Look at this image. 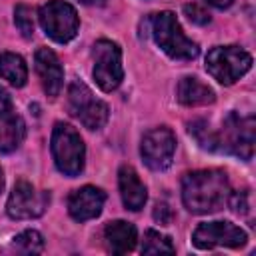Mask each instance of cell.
Masks as SVG:
<instances>
[{"instance_id": "obj_1", "label": "cell", "mask_w": 256, "mask_h": 256, "mask_svg": "<svg viewBox=\"0 0 256 256\" xmlns=\"http://www.w3.org/2000/svg\"><path fill=\"white\" fill-rule=\"evenodd\" d=\"M230 198V182L222 170H196L182 178V202L194 214H212Z\"/></svg>"}, {"instance_id": "obj_2", "label": "cell", "mask_w": 256, "mask_h": 256, "mask_svg": "<svg viewBox=\"0 0 256 256\" xmlns=\"http://www.w3.org/2000/svg\"><path fill=\"white\" fill-rule=\"evenodd\" d=\"M150 32L154 42L172 60H194L200 54L196 42L186 38L176 16L172 12H158L150 16Z\"/></svg>"}, {"instance_id": "obj_3", "label": "cell", "mask_w": 256, "mask_h": 256, "mask_svg": "<svg viewBox=\"0 0 256 256\" xmlns=\"http://www.w3.org/2000/svg\"><path fill=\"white\" fill-rule=\"evenodd\" d=\"M52 156L56 162V168L64 176H78L84 170V158H86V148L84 140L72 128L70 124L58 122L52 132Z\"/></svg>"}, {"instance_id": "obj_4", "label": "cell", "mask_w": 256, "mask_h": 256, "mask_svg": "<svg viewBox=\"0 0 256 256\" xmlns=\"http://www.w3.org/2000/svg\"><path fill=\"white\" fill-rule=\"evenodd\" d=\"M254 116H240L230 112L222 122V132L216 134V150H224L242 160L254 156Z\"/></svg>"}, {"instance_id": "obj_5", "label": "cell", "mask_w": 256, "mask_h": 256, "mask_svg": "<svg viewBox=\"0 0 256 256\" xmlns=\"http://www.w3.org/2000/svg\"><path fill=\"white\" fill-rule=\"evenodd\" d=\"M252 68V56L238 46H216L206 56L208 74L224 84L232 86Z\"/></svg>"}, {"instance_id": "obj_6", "label": "cell", "mask_w": 256, "mask_h": 256, "mask_svg": "<svg viewBox=\"0 0 256 256\" xmlns=\"http://www.w3.org/2000/svg\"><path fill=\"white\" fill-rule=\"evenodd\" d=\"M38 18H40L42 30L58 44L70 42L80 28V20L74 6L64 0H48L40 8Z\"/></svg>"}, {"instance_id": "obj_7", "label": "cell", "mask_w": 256, "mask_h": 256, "mask_svg": "<svg viewBox=\"0 0 256 256\" xmlns=\"http://www.w3.org/2000/svg\"><path fill=\"white\" fill-rule=\"evenodd\" d=\"M68 108L70 114L76 116L88 130H100L110 116L106 102L98 100L92 90L80 80H74L68 88Z\"/></svg>"}, {"instance_id": "obj_8", "label": "cell", "mask_w": 256, "mask_h": 256, "mask_svg": "<svg viewBox=\"0 0 256 256\" xmlns=\"http://www.w3.org/2000/svg\"><path fill=\"white\" fill-rule=\"evenodd\" d=\"M94 80L104 92L116 90L124 80L122 50L112 40H98L94 44Z\"/></svg>"}, {"instance_id": "obj_9", "label": "cell", "mask_w": 256, "mask_h": 256, "mask_svg": "<svg viewBox=\"0 0 256 256\" xmlns=\"http://www.w3.org/2000/svg\"><path fill=\"white\" fill-rule=\"evenodd\" d=\"M48 204H50V192L36 190L30 182L20 180V182H16V186L8 198L6 210H8V216L14 220H30V218L42 216L46 212Z\"/></svg>"}, {"instance_id": "obj_10", "label": "cell", "mask_w": 256, "mask_h": 256, "mask_svg": "<svg viewBox=\"0 0 256 256\" xmlns=\"http://www.w3.org/2000/svg\"><path fill=\"white\" fill-rule=\"evenodd\" d=\"M192 242L200 250H210L216 246L240 248L248 242V234L232 222H202L194 230Z\"/></svg>"}, {"instance_id": "obj_11", "label": "cell", "mask_w": 256, "mask_h": 256, "mask_svg": "<svg viewBox=\"0 0 256 256\" xmlns=\"http://www.w3.org/2000/svg\"><path fill=\"white\" fill-rule=\"evenodd\" d=\"M142 158L150 170L162 172L172 164L174 152H176V136L170 128H154L144 134L142 146H140Z\"/></svg>"}, {"instance_id": "obj_12", "label": "cell", "mask_w": 256, "mask_h": 256, "mask_svg": "<svg viewBox=\"0 0 256 256\" xmlns=\"http://www.w3.org/2000/svg\"><path fill=\"white\" fill-rule=\"evenodd\" d=\"M106 202V194L96 186H84L70 194L68 198V212L76 222H86L98 218L102 214Z\"/></svg>"}, {"instance_id": "obj_13", "label": "cell", "mask_w": 256, "mask_h": 256, "mask_svg": "<svg viewBox=\"0 0 256 256\" xmlns=\"http://www.w3.org/2000/svg\"><path fill=\"white\" fill-rule=\"evenodd\" d=\"M34 64H36V72H38V78L42 82L44 92L48 96L56 98L64 86V70H62L58 56L50 48H40L36 52Z\"/></svg>"}, {"instance_id": "obj_14", "label": "cell", "mask_w": 256, "mask_h": 256, "mask_svg": "<svg viewBox=\"0 0 256 256\" xmlns=\"http://www.w3.org/2000/svg\"><path fill=\"white\" fill-rule=\"evenodd\" d=\"M118 184H120V196H122L124 206L132 212L142 210L146 200H148V192H146V186L142 184L140 176L136 174V170L132 166H122L120 168Z\"/></svg>"}, {"instance_id": "obj_15", "label": "cell", "mask_w": 256, "mask_h": 256, "mask_svg": "<svg viewBox=\"0 0 256 256\" xmlns=\"http://www.w3.org/2000/svg\"><path fill=\"white\" fill-rule=\"evenodd\" d=\"M104 240H106L110 252L126 254V252H132L136 248L138 232H136L134 224L124 222V220H116L104 228Z\"/></svg>"}, {"instance_id": "obj_16", "label": "cell", "mask_w": 256, "mask_h": 256, "mask_svg": "<svg viewBox=\"0 0 256 256\" xmlns=\"http://www.w3.org/2000/svg\"><path fill=\"white\" fill-rule=\"evenodd\" d=\"M176 94H178V102L184 106H208L216 100L214 90L202 80H198L196 76L182 78Z\"/></svg>"}, {"instance_id": "obj_17", "label": "cell", "mask_w": 256, "mask_h": 256, "mask_svg": "<svg viewBox=\"0 0 256 256\" xmlns=\"http://www.w3.org/2000/svg\"><path fill=\"white\" fill-rule=\"evenodd\" d=\"M26 136V124L20 116L8 114L0 122V152H14Z\"/></svg>"}, {"instance_id": "obj_18", "label": "cell", "mask_w": 256, "mask_h": 256, "mask_svg": "<svg viewBox=\"0 0 256 256\" xmlns=\"http://www.w3.org/2000/svg\"><path fill=\"white\" fill-rule=\"evenodd\" d=\"M0 78H4L16 88H22L28 80V66L24 58L14 52L0 54Z\"/></svg>"}, {"instance_id": "obj_19", "label": "cell", "mask_w": 256, "mask_h": 256, "mask_svg": "<svg viewBox=\"0 0 256 256\" xmlns=\"http://www.w3.org/2000/svg\"><path fill=\"white\" fill-rule=\"evenodd\" d=\"M160 252H174V244L170 236H164L156 230H146L142 242V254H160Z\"/></svg>"}, {"instance_id": "obj_20", "label": "cell", "mask_w": 256, "mask_h": 256, "mask_svg": "<svg viewBox=\"0 0 256 256\" xmlns=\"http://www.w3.org/2000/svg\"><path fill=\"white\" fill-rule=\"evenodd\" d=\"M14 248L24 254H40L44 252V238L36 230H24L14 238Z\"/></svg>"}, {"instance_id": "obj_21", "label": "cell", "mask_w": 256, "mask_h": 256, "mask_svg": "<svg viewBox=\"0 0 256 256\" xmlns=\"http://www.w3.org/2000/svg\"><path fill=\"white\" fill-rule=\"evenodd\" d=\"M14 24L24 38L34 36V10L26 4H18L14 10Z\"/></svg>"}, {"instance_id": "obj_22", "label": "cell", "mask_w": 256, "mask_h": 256, "mask_svg": "<svg viewBox=\"0 0 256 256\" xmlns=\"http://www.w3.org/2000/svg\"><path fill=\"white\" fill-rule=\"evenodd\" d=\"M184 14L188 16L190 22L200 24V26H204V24L210 22V14H208L202 6H198V4H186V6H184Z\"/></svg>"}, {"instance_id": "obj_23", "label": "cell", "mask_w": 256, "mask_h": 256, "mask_svg": "<svg viewBox=\"0 0 256 256\" xmlns=\"http://www.w3.org/2000/svg\"><path fill=\"white\" fill-rule=\"evenodd\" d=\"M248 194L246 192H234V194H230V206H232V210L236 212V214H248V210H250V206H248Z\"/></svg>"}, {"instance_id": "obj_24", "label": "cell", "mask_w": 256, "mask_h": 256, "mask_svg": "<svg viewBox=\"0 0 256 256\" xmlns=\"http://www.w3.org/2000/svg\"><path fill=\"white\" fill-rule=\"evenodd\" d=\"M172 208L166 204V202H158L156 204V208H154V220L158 222V224H164V226H168L170 222H172Z\"/></svg>"}, {"instance_id": "obj_25", "label": "cell", "mask_w": 256, "mask_h": 256, "mask_svg": "<svg viewBox=\"0 0 256 256\" xmlns=\"http://www.w3.org/2000/svg\"><path fill=\"white\" fill-rule=\"evenodd\" d=\"M10 112H12V98H10L8 90L0 86V118L8 116Z\"/></svg>"}, {"instance_id": "obj_26", "label": "cell", "mask_w": 256, "mask_h": 256, "mask_svg": "<svg viewBox=\"0 0 256 256\" xmlns=\"http://www.w3.org/2000/svg\"><path fill=\"white\" fill-rule=\"evenodd\" d=\"M208 4H212V6H216V8H228V6H232V0H206Z\"/></svg>"}, {"instance_id": "obj_27", "label": "cell", "mask_w": 256, "mask_h": 256, "mask_svg": "<svg viewBox=\"0 0 256 256\" xmlns=\"http://www.w3.org/2000/svg\"><path fill=\"white\" fill-rule=\"evenodd\" d=\"M78 2H82V4H86V6H92V4H104L106 0H78Z\"/></svg>"}, {"instance_id": "obj_28", "label": "cell", "mask_w": 256, "mask_h": 256, "mask_svg": "<svg viewBox=\"0 0 256 256\" xmlns=\"http://www.w3.org/2000/svg\"><path fill=\"white\" fill-rule=\"evenodd\" d=\"M4 190V172H2V168H0V192Z\"/></svg>"}]
</instances>
